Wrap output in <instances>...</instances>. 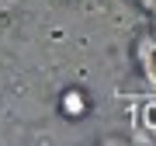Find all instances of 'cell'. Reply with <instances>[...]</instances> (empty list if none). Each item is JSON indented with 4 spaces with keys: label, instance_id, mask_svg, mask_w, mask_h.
Returning a JSON list of instances; mask_svg holds the SVG:
<instances>
[{
    "label": "cell",
    "instance_id": "obj_1",
    "mask_svg": "<svg viewBox=\"0 0 156 146\" xmlns=\"http://www.w3.org/2000/svg\"><path fill=\"white\" fill-rule=\"evenodd\" d=\"M62 111H66V115H83V101H80V94H76V90L62 97Z\"/></svg>",
    "mask_w": 156,
    "mask_h": 146
}]
</instances>
